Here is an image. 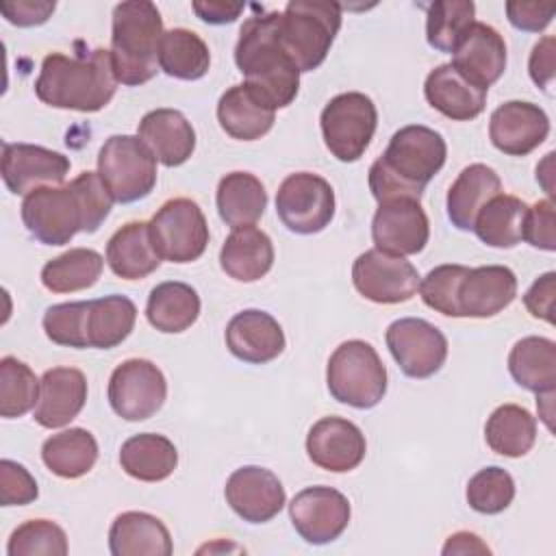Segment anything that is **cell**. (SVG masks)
Here are the masks:
<instances>
[{
    "label": "cell",
    "instance_id": "obj_13",
    "mask_svg": "<svg viewBox=\"0 0 556 556\" xmlns=\"http://www.w3.org/2000/svg\"><path fill=\"white\" fill-rule=\"evenodd\" d=\"M384 339L397 367L408 378H430L447 358L445 334L434 324L419 317L395 319L387 328Z\"/></svg>",
    "mask_w": 556,
    "mask_h": 556
},
{
    "label": "cell",
    "instance_id": "obj_35",
    "mask_svg": "<svg viewBox=\"0 0 556 556\" xmlns=\"http://www.w3.org/2000/svg\"><path fill=\"white\" fill-rule=\"evenodd\" d=\"M200 315L198 291L180 280L156 285L146 304V317L159 332H182L195 324Z\"/></svg>",
    "mask_w": 556,
    "mask_h": 556
},
{
    "label": "cell",
    "instance_id": "obj_14",
    "mask_svg": "<svg viewBox=\"0 0 556 556\" xmlns=\"http://www.w3.org/2000/svg\"><path fill=\"white\" fill-rule=\"evenodd\" d=\"M419 271L410 261L378 248L358 254L352 265V282L356 291L376 304H400L410 300L419 289Z\"/></svg>",
    "mask_w": 556,
    "mask_h": 556
},
{
    "label": "cell",
    "instance_id": "obj_7",
    "mask_svg": "<svg viewBox=\"0 0 556 556\" xmlns=\"http://www.w3.org/2000/svg\"><path fill=\"white\" fill-rule=\"evenodd\" d=\"M22 222L43 245H63L78 232H87V211L76 182L41 187L24 195Z\"/></svg>",
    "mask_w": 556,
    "mask_h": 556
},
{
    "label": "cell",
    "instance_id": "obj_53",
    "mask_svg": "<svg viewBox=\"0 0 556 556\" xmlns=\"http://www.w3.org/2000/svg\"><path fill=\"white\" fill-rule=\"evenodd\" d=\"M556 41L554 37H543L530 52V61H528V72H530V78L534 80L536 87H541L543 91H547V87L552 85L554 80V67H556V61H554V50Z\"/></svg>",
    "mask_w": 556,
    "mask_h": 556
},
{
    "label": "cell",
    "instance_id": "obj_19",
    "mask_svg": "<svg viewBox=\"0 0 556 556\" xmlns=\"http://www.w3.org/2000/svg\"><path fill=\"white\" fill-rule=\"evenodd\" d=\"M367 452L365 434L343 417H321L306 434V454L319 469L343 473L356 469Z\"/></svg>",
    "mask_w": 556,
    "mask_h": 556
},
{
    "label": "cell",
    "instance_id": "obj_5",
    "mask_svg": "<svg viewBox=\"0 0 556 556\" xmlns=\"http://www.w3.org/2000/svg\"><path fill=\"white\" fill-rule=\"evenodd\" d=\"M341 28V4L291 0L278 17V41L302 72L317 70Z\"/></svg>",
    "mask_w": 556,
    "mask_h": 556
},
{
    "label": "cell",
    "instance_id": "obj_1",
    "mask_svg": "<svg viewBox=\"0 0 556 556\" xmlns=\"http://www.w3.org/2000/svg\"><path fill=\"white\" fill-rule=\"evenodd\" d=\"M117 89L111 50L93 48L76 54L52 52L41 61L35 80L37 98L54 109L96 113L104 109Z\"/></svg>",
    "mask_w": 556,
    "mask_h": 556
},
{
    "label": "cell",
    "instance_id": "obj_9",
    "mask_svg": "<svg viewBox=\"0 0 556 556\" xmlns=\"http://www.w3.org/2000/svg\"><path fill=\"white\" fill-rule=\"evenodd\" d=\"M319 124L330 154L343 163H354L365 154L374 139L378 111L369 96L348 91L334 96L324 106Z\"/></svg>",
    "mask_w": 556,
    "mask_h": 556
},
{
    "label": "cell",
    "instance_id": "obj_43",
    "mask_svg": "<svg viewBox=\"0 0 556 556\" xmlns=\"http://www.w3.org/2000/svg\"><path fill=\"white\" fill-rule=\"evenodd\" d=\"M39 380L33 369L15 356L0 361V415L4 419L22 417L37 406Z\"/></svg>",
    "mask_w": 556,
    "mask_h": 556
},
{
    "label": "cell",
    "instance_id": "obj_55",
    "mask_svg": "<svg viewBox=\"0 0 556 556\" xmlns=\"http://www.w3.org/2000/svg\"><path fill=\"white\" fill-rule=\"evenodd\" d=\"M441 552H443V556H450V554H491L486 543H482V539L473 532H456V534L447 536Z\"/></svg>",
    "mask_w": 556,
    "mask_h": 556
},
{
    "label": "cell",
    "instance_id": "obj_3",
    "mask_svg": "<svg viewBox=\"0 0 556 556\" xmlns=\"http://www.w3.org/2000/svg\"><path fill=\"white\" fill-rule=\"evenodd\" d=\"M278 11L250 15L235 46V63L245 83L276 109L289 106L300 91V70L278 41Z\"/></svg>",
    "mask_w": 556,
    "mask_h": 556
},
{
    "label": "cell",
    "instance_id": "obj_41",
    "mask_svg": "<svg viewBox=\"0 0 556 556\" xmlns=\"http://www.w3.org/2000/svg\"><path fill=\"white\" fill-rule=\"evenodd\" d=\"M104 258L91 248H72L41 267V285L52 293H74L98 282Z\"/></svg>",
    "mask_w": 556,
    "mask_h": 556
},
{
    "label": "cell",
    "instance_id": "obj_30",
    "mask_svg": "<svg viewBox=\"0 0 556 556\" xmlns=\"http://www.w3.org/2000/svg\"><path fill=\"white\" fill-rule=\"evenodd\" d=\"M219 265L232 280L256 282L274 265V243L256 226L232 228L219 250Z\"/></svg>",
    "mask_w": 556,
    "mask_h": 556
},
{
    "label": "cell",
    "instance_id": "obj_39",
    "mask_svg": "<svg viewBox=\"0 0 556 556\" xmlns=\"http://www.w3.org/2000/svg\"><path fill=\"white\" fill-rule=\"evenodd\" d=\"M137 306L126 295H104L89 300L87 311V339L89 348L111 350L119 345L135 328Z\"/></svg>",
    "mask_w": 556,
    "mask_h": 556
},
{
    "label": "cell",
    "instance_id": "obj_25",
    "mask_svg": "<svg viewBox=\"0 0 556 556\" xmlns=\"http://www.w3.org/2000/svg\"><path fill=\"white\" fill-rule=\"evenodd\" d=\"M276 119V106L252 85H232L217 102V122L226 135L254 141L267 135Z\"/></svg>",
    "mask_w": 556,
    "mask_h": 556
},
{
    "label": "cell",
    "instance_id": "obj_24",
    "mask_svg": "<svg viewBox=\"0 0 556 556\" xmlns=\"http://www.w3.org/2000/svg\"><path fill=\"white\" fill-rule=\"evenodd\" d=\"M87 402V378L76 367H52L39 380L35 421L43 428H63L78 417Z\"/></svg>",
    "mask_w": 556,
    "mask_h": 556
},
{
    "label": "cell",
    "instance_id": "obj_16",
    "mask_svg": "<svg viewBox=\"0 0 556 556\" xmlns=\"http://www.w3.org/2000/svg\"><path fill=\"white\" fill-rule=\"evenodd\" d=\"M371 239L387 254L408 256L421 252L430 239V224L419 200L393 198L380 202L371 219Z\"/></svg>",
    "mask_w": 556,
    "mask_h": 556
},
{
    "label": "cell",
    "instance_id": "obj_8",
    "mask_svg": "<svg viewBox=\"0 0 556 556\" xmlns=\"http://www.w3.org/2000/svg\"><path fill=\"white\" fill-rule=\"evenodd\" d=\"M98 174L115 202L143 200L156 185V159L135 135H113L98 152Z\"/></svg>",
    "mask_w": 556,
    "mask_h": 556
},
{
    "label": "cell",
    "instance_id": "obj_21",
    "mask_svg": "<svg viewBox=\"0 0 556 556\" xmlns=\"http://www.w3.org/2000/svg\"><path fill=\"white\" fill-rule=\"evenodd\" d=\"M517 295V276L506 265H484L467 267L456 304L460 317L486 319L502 313Z\"/></svg>",
    "mask_w": 556,
    "mask_h": 556
},
{
    "label": "cell",
    "instance_id": "obj_26",
    "mask_svg": "<svg viewBox=\"0 0 556 556\" xmlns=\"http://www.w3.org/2000/svg\"><path fill=\"white\" fill-rule=\"evenodd\" d=\"M165 167H178L195 150V130L176 109H154L139 122L137 135Z\"/></svg>",
    "mask_w": 556,
    "mask_h": 556
},
{
    "label": "cell",
    "instance_id": "obj_2",
    "mask_svg": "<svg viewBox=\"0 0 556 556\" xmlns=\"http://www.w3.org/2000/svg\"><path fill=\"white\" fill-rule=\"evenodd\" d=\"M447 146L434 128L410 124L393 132L384 154L369 167V189L380 202L393 198L421 200L426 185L445 165Z\"/></svg>",
    "mask_w": 556,
    "mask_h": 556
},
{
    "label": "cell",
    "instance_id": "obj_50",
    "mask_svg": "<svg viewBox=\"0 0 556 556\" xmlns=\"http://www.w3.org/2000/svg\"><path fill=\"white\" fill-rule=\"evenodd\" d=\"M554 4L543 2H506L508 22L526 33H541L554 17Z\"/></svg>",
    "mask_w": 556,
    "mask_h": 556
},
{
    "label": "cell",
    "instance_id": "obj_20",
    "mask_svg": "<svg viewBox=\"0 0 556 556\" xmlns=\"http://www.w3.org/2000/svg\"><path fill=\"white\" fill-rule=\"evenodd\" d=\"M549 135L547 113L532 102L510 100L500 104L489 119L491 143L508 156H526Z\"/></svg>",
    "mask_w": 556,
    "mask_h": 556
},
{
    "label": "cell",
    "instance_id": "obj_47",
    "mask_svg": "<svg viewBox=\"0 0 556 556\" xmlns=\"http://www.w3.org/2000/svg\"><path fill=\"white\" fill-rule=\"evenodd\" d=\"M465 271H467L465 265H452V263L430 269L426 278L419 280V293L424 304L445 317H460L456 293Z\"/></svg>",
    "mask_w": 556,
    "mask_h": 556
},
{
    "label": "cell",
    "instance_id": "obj_36",
    "mask_svg": "<svg viewBox=\"0 0 556 556\" xmlns=\"http://www.w3.org/2000/svg\"><path fill=\"white\" fill-rule=\"evenodd\" d=\"M43 465L59 478H80L98 460V441L85 428H70L48 437L41 445Z\"/></svg>",
    "mask_w": 556,
    "mask_h": 556
},
{
    "label": "cell",
    "instance_id": "obj_51",
    "mask_svg": "<svg viewBox=\"0 0 556 556\" xmlns=\"http://www.w3.org/2000/svg\"><path fill=\"white\" fill-rule=\"evenodd\" d=\"M554 295H556V274L547 271L539 276L523 295L528 313L536 319L554 324Z\"/></svg>",
    "mask_w": 556,
    "mask_h": 556
},
{
    "label": "cell",
    "instance_id": "obj_18",
    "mask_svg": "<svg viewBox=\"0 0 556 556\" xmlns=\"http://www.w3.org/2000/svg\"><path fill=\"white\" fill-rule=\"evenodd\" d=\"M224 495L228 506L248 523L271 521L287 502L278 476L256 465L235 469L226 480Z\"/></svg>",
    "mask_w": 556,
    "mask_h": 556
},
{
    "label": "cell",
    "instance_id": "obj_54",
    "mask_svg": "<svg viewBox=\"0 0 556 556\" xmlns=\"http://www.w3.org/2000/svg\"><path fill=\"white\" fill-rule=\"evenodd\" d=\"M191 7H193L195 15H198L202 22L215 24V26H219V24H230V22H235V20L243 13V4H241V2L232 4V2L208 0V2H193Z\"/></svg>",
    "mask_w": 556,
    "mask_h": 556
},
{
    "label": "cell",
    "instance_id": "obj_6",
    "mask_svg": "<svg viewBox=\"0 0 556 556\" xmlns=\"http://www.w3.org/2000/svg\"><path fill=\"white\" fill-rule=\"evenodd\" d=\"M326 384L337 402L374 408L387 393V369L367 341L350 339L330 354Z\"/></svg>",
    "mask_w": 556,
    "mask_h": 556
},
{
    "label": "cell",
    "instance_id": "obj_49",
    "mask_svg": "<svg viewBox=\"0 0 556 556\" xmlns=\"http://www.w3.org/2000/svg\"><path fill=\"white\" fill-rule=\"evenodd\" d=\"M523 239L539 250L554 252L556 250V232H554V202L539 200L536 204L528 206L526 224H523Z\"/></svg>",
    "mask_w": 556,
    "mask_h": 556
},
{
    "label": "cell",
    "instance_id": "obj_17",
    "mask_svg": "<svg viewBox=\"0 0 556 556\" xmlns=\"http://www.w3.org/2000/svg\"><path fill=\"white\" fill-rule=\"evenodd\" d=\"M0 172L11 193L28 195L41 187H59L70 172V159L43 146L4 141Z\"/></svg>",
    "mask_w": 556,
    "mask_h": 556
},
{
    "label": "cell",
    "instance_id": "obj_4",
    "mask_svg": "<svg viewBox=\"0 0 556 556\" xmlns=\"http://www.w3.org/2000/svg\"><path fill=\"white\" fill-rule=\"evenodd\" d=\"M163 33V17L156 4L148 0H128L115 4L111 59L117 83L135 87L156 76Z\"/></svg>",
    "mask_w": 556,
    "mask_h": 556
},
{
    "label": "cell",
    "instance_id": "obj_31",
    "mask_svg": "<svg viewBox=\"0 0 556 556\" xmlns=\"http://www.w3.org/2000/svg\"><path fill=\"white\" fill-rule=\"evenodd\" d=\"M502 193V180L484 163L465 167L447 191V217L458 230H473L480 208Z\"/></svg>",
    "mask_w": 556,
    "mask_h": 556
},
{
    "label": "cell",
    "instance_id": "obj_12",
    "mask_svg": "<svg viewBox=\"0 0 556 556\" xmlns=\"http://www.w3.org/2000/svg\"><path fill=\"white\" fill-rule=\"evenodd\" d=\"M106 393L115 415L126 421H143L163 406L167 382L152 361L128 358L113 369Z\"/></svg>",
    "mask_w": 556,
    "mask_h": 556
},
{
    "label": "cell",
    "instance_id": "obj_52",
    "mask_svg": "<svg viewBox=\"0 0 556 556\" xmlns=\"http://www.w3.org/2000/svg\"><path fill=\"white\" fill-rule=\"evenodd\" d=\"M54 2L46 0H17V2H2L0 13L7 17V22L28 28L39 26L48 22V17L54 13Z\"/></svg>",
    "mask_w": 556,
    "mask_h": 556
},
{
    "label": "cell",
    "instance_id": "obj_42",
    "mask_svg": "<svg viewBox=\"0 0 556 556\" xmlns=\"http://www.w3.org/2000/svg\"><path fill=\"white\" fill-rule=\"evenodd\" d=\"M476 22L471 0H437L428 7L426 39L439 52H454Z\"/></svg>",
    "mask_w": 556,
    "mask_h": 556
},
{
    "label": "cell",
    "instance_id": "obj_40",
    "mask_svg": "<svg viewBox=\"0 0 556 556\" xmlns=\"http://www.w3.org/2000/svg\"><path fill=\"white\" fill-rule=\"evenodd\" d=\"M211 52L204 39L189 28H172L163 33L159 48V67L180 80H198L208 72Z\"/></svg>",
    "mask_w": 556,
    "mask_h": 556
},
{
    "label": "cell",
    "instance_id": "obj_48",
    "mask_svg": "<svg viewBox=\"0 0 556 556\" xmlns=\"http://www.w3.org/2000/svg\"><path fill=\"white\" fill-rule=\"evenodd\" d=\"M39 495L37 482L30 471L9 458L0 460V504L2 506H24L35 502Z\"/></svg>",
    "mask_w": 556,
    "mask_h": 556
},
{
    "label": "cell",
    "instance_id": "obj_44",
    "mask_svg": "<svg viewBox=\"0 0 556 556\" xmlns=\"http://www.w3.org/2000/svg\"><path fill=\"white\" fill-rule=\"evenodd\" d=\"M467 504L482 515H497L506 510L515 497V480L502 467H484L467 482Z\"/></svg>",
    "mask_w": 556,
    "mask_h": 556
},
{
    "label": "cell",
    "instance_id": "obj_29",
    "mask_svg": "<svg viewBox=\"0 0 556 556\" xmlns=\"http://www.w3.org/2000/svg\"><path fill=\"white\" fill-rule=\"evenodd\" d=\"M106 263L124 280H141L156 271L161 254L154 248L150 224L128 222L106 243Z\"/></svg>",
    "mask_w": 556,
    "mask_h": 556
},
{
    "label": "cell",
    "instance_id": "obj_45",
    "mask_svg": "<svg viewBox=\"0 0 556 556\" xmlns=\"http://www.w3.org/2000/svg\"><path fill=\"white\" fill-rule=\"evenodd\" d=\"M9 556H65L67 536L61 526L50 519H30L17 526L7 543Z\"/></svg>",
    "mask_w": 556,
    "mask_h": 556
},
{
    "label": "cell",
    "instance_id": "obj_38",
    "mask_svg": "<svg viewBox=\"0 0 556 556\" xmlns=\"http://www.w3.org/2000/svg\"><path fill=\"white\" fill-rule=\"evenodd\" d=\"M484 439L495 454L519 458L528 454L536 441V419L519 404H502L486 419Z\"/></svg>",
    "mask_w": 556,
    "mask_h": 556
},
{
    "label": "cell",
    "instance_id": "obj_11",
    "mask_svg": "<svg viewBox=\"0 0 556 556\" xmlns=\"http://www.w3.org/2000/svg\"><path fill=\"white\" fill-rule=\"evenodd\" d=\"M276 213L295 235L321 232L334 217V191L317 174H289L278 187Z\"/></svg>",
    "mask_w": 556,
    "mask_h": 556
},
{
    "label": "cell",
    "instance_id": "obj_32",
    "mask_svg": "<svg viewBox=\"0 0 556 556\" xmlns=\"http://www.w3.org/2000/svg\"><path fill=\"white\" fill-rule=\"evenodd\" d=\"M119 465L135 480L161 482L174 473L178 452L167 437L141 432L122 443Z\"/></svg>",
    "mask_w": 556,
    "mask_h": 556
},
{
    "label": "cell",
    "instance_id": "obj_28",
    "mask_svg": "<svg viewBox=\"0 0 556 556\" xmlns=\"http://www.w3.org/2000/svg\"><path fill=\"white\" fill-rule=\"evenodd\" d=\"M109 549L113 556H169L174 545L169 530L159 517L128 510L111 523Z\"/></svg>",
    "mask_w": 556,
    "mask_h": 556
},
{
    "label": "cell",
    "instance_id": "obj_22",
    "mask_svg": "<svg viewBox=\"0 0 556 556\" xmlns=\"http://www.w3.org/2000/svg\"><path fill=\"white\" fill-rule=\"evenodd\" d=\"M452 65L476 87L489 91V87L506 70V43L504 37L484 22H473L463 41L452 52Z\"/></svg>",
    "mask_w": 556,
    "mask_h": 556
},
{
    "label": "cell",
    "instance_id": "obj_15",
    "mask_svg": "<svg viewBox=\"0 0 556 556\" xmlns=\"http://www.w3.org/2000/svg\"><path fill=\"white\" fill-rule=\"evenodd\" d=\"M289 517L295 532L311 545L332 543L350 523V502L332 486H308L293 495Z\"/></svg>",
    "mask_w": 556,
    "mask_h": 556
},
{
    "label": "cell",
    "instance_id": "obj_46",
    "mask_svg": "<svg viewBox=\"0 0 556 556\" xmlns=\"http://www.w3.org/2000/svg\"><path fill=\"white\" fill-rule=\"evenodd\" d=\"M87 311L89 302H63L46 308L43 332L46 337L65 348H89L87 339Z\"/></svg>",
    "mask_w": 556,
    "mask_h": 556
},
{
    "label": "cell",
    "instance_id": "obj_23",
    "mask_svg": "<svg viewBox=\"0 0 556 556\" xmlns=\"http://www.w3.org/2000/svg\"><path fill=\"white\" fill-rule=\"evenodd\" d=\"M285 343L280 324L258 308L237 313L226 326V345L230 354L243 363H269L282 354Z\"/></svg>",
    "mask_w": 556,
    "mask_h": 556
},
{
    "label": "cell",
    "instance_id": "obj_10",
    "mask_svg": "<svg viewBox=\"0 0 556 556\" xmlns=\"http://www.w3.org/2000/svg\"><path fill=\"white\" fill-rule=\"evenodd\" d=\"M150 232L161 258L172 263L198 261L208 243V224L189 198L167 200L150 219Z\"/></svg>",
    "mask_w": 556,
    "mask_h": 556
},
{
    "label": "cell",
    "instance_id": "obj_27",
    "mask_svg": "<svg viewBox=\"0 0 556 556\" xmlns=\"http://www.w3.org/2000/svg\"><path fill=\"white\" fill-rule=\"evenodd\" d=\"M428 104L454 122H469L484 111L486 91L469 83L452 63L434 67L424 83Z\"/></svg>",
    "mask_w": 556,
    "mask_h": 556
},
{
    "label": "cell",
    "instance_id": "obj_34",
    "mask_svg": "<svg viewBox=\"0 0 556 556\" xmlns=\"http://www.w3.org/2000/svg\"><path fill=\"white\" fill-rule=\"evenodd\" d=\"M513 380L532 393H552L556 387V343L545 337H523L508 354Z\"/></svg>",
    "mask_w": 556,
    "mask_h": 556
},
{
    "label": "cell",
    "instance_id": "obj_33",
    "mask_svg": "<svg viewBox=\"0 0 556 556\" xmlns=\"http://www.w3.org/2000/svg\"><path fill=\"white\" fill-rule=\"evenodd\" d=\"M215 202L217 213L226 226H254V222L265 213L267 191L254 174L230 172L219 180Z\"/></svg>",
    "mask_w": 556,
    "mask_h": 556
},
{
    "label": "cell",
    "instance_id": "obj_37",
    "mask_svg": "<svg viewBox=\"0 0 556 556\" xmlns=\"http://www.w3.org/2000/svg\"><path fill=\"white\" fill-rule=\"evenodd\" d=\"M528 204L521 198L497 193L473 222L476 237L491 248H515L523 239Z\"/></svg>",
    "mask_w": 556,
    "mask_h": 556
}]
</instances>
